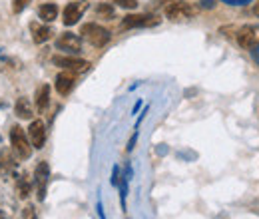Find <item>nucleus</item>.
<instances>
[{"instance_id": "obj_20", "label": "nucleus", "mask_w": 259, "mask_h": 219, "mask_svg": "<svg viewBox=\"0 0 259 219\" xmlns=\"http://www.w3.org/2000/svg\"><path fill=\"white\" fill-rule=\"evenodd\" d=\"M22 217L24 219H36V209H34V205H26V207L22 209Z\"/></svg>"}, {"instance_id": "obj_6", "label": "nucleus", "mask_w": 259, "mask_h": 219, "mask_svg": "<svg viewBox=\"0 0 259 219\" xmlns=\"http://www.w3.org/2000/svg\"><path fill=\"white\" fill-rule=\"evenodd\" d=\"M56 48L68 54H80L82 52V38L74 32H62L56 40Z\"/></svg>"}, {"instance_id": "obj_25", "label": "nucleus", "mask_w": 259, "mask_h": 219, "mask_svg": "<svg viewBox=\"0 0 259 219\" xmlns=\"http://www.w3.org/2000/svg\"><path fill=\"white\" fill-rule=\"evenodd\" d=\"M169 2H176V0H156L154 4H156V6H163V4H169Z\"/></svg>"}, {"instance_id": "obj_13", "label": "nucleus", "mask_w": 259, "mask_h": 219, "mask_svg": "<svg viewBox=\"0 0 259 219\" xmlns=\"http://www.w3.org/2000/svg\"><path fill=\"white\" fill-rule=\"evenodd\" d=\"M30 32H32V40L36 44H44L46 40L52 38V28L50 26H44V24H38V22H32L30 24Z\"/></svg>"}, {"instance_id": "obj_21", "label": "nucleus", "mask_w": 259, "mask_h": 219, "mask_svg": "<svg viewBox=\"0 0 259 219\" xmlns=\"http://www.w3.org/2000/svg\"><path fill=\"white\" fill-rule=\"evenodd\" d=\"M222 2H226L229 6H245V4H249L253 0H222Z\"/></svg>"}, {"instance_id": "obj_18", "label": "nucleus", "mask_w": 259, "mask_h": 219, "mask_svg": "<svg viewBox=\"0 0 259 219\" xmlns=\"http://www.w3.org/2000/svg\"><path fill=\"white\" fill-rule=\"evenodd\" d=\"M110 2H114V4H118L120 8H126V10L138 8V0H110Z\"/></svg>"}, {"instance_id": "obj_8", "label": "nucleus", "mask_w": 259, "mask_h": 219, "mask_svg": "<svg viewBox=\"0 0 259 219\" xmlns=\"http://www.w3.org/2000/svg\"><path fill=\"white\" fill-rule=\"evenodd\" d=\"M52 62L56 64V66H60V68H64V70L74 72V74H82V72L90 70V62L80 60V58H70V56H54V58H52Z\"/></svg>"}, {"instance_id": "obj_3", "label": "nucleus", "mask_w": 259, "mask_h": 219, "mask_svg": "<svg viewBox=\"0 0 259 219\" xmlns=\"http://www.w3.org/2000/svg\"><path fill=\"white\" fill-rule=\"evenodd\" d=\"M160 22L162 20L156 14H128L122 20V28L124 30H130V28H152V26H158Z\"/></svg>"}, {"instance_id": "obj_10", "label": "nucleus", "mask_w": 259, "mask_h": 219, "mask_svg": "<svg viewBox=\"0 0 259 219\" xmlns=\"http://www.w3.org/2000/svg\"><path fill=\"white\" fill-rule=\"evenodd\" d=\"M74 86H76V76H74V72H70V70L60 72V74L56 76V80H54V88H56V92L60 96H68L74 90Z\"/></svg>"}, {"instance_id": "obj_12", "label": "nucleus", "mask_w": 259, "mask_h": 219, "mask_svg": "<svg viewBox=\"0 0 259 219\" xmlns=\"http://www.w3.org/2000/svg\"><path fill=\"white\" fill-rule=\"evenodd\" d=\"M34 104H36L38 114H44L48 110V106H50V86L48 84H42V86L36 88V92H34Z\"/></svg>"}, {"instance_id": "obj_28", "label": "nucleus", "mask_w": 259, "mask_h": 219, "mask_svg": "<svg viewBox=\"0 0 259 219\" xmlns=\"http://www.w3.org/2000/svg\"><path fill=\"white\" fill-rule=\"evenodd\" d=\"M4 169H6V167H4V163H2V159H0V173H2Z\"/></svg>"}, {"instance_id": "obj_7", "label": "nucleus", "mask_w": 259, "mask_h": 219, "mask_svg": "<svg viewBox=\"0 0 259 219\" xmlns=\"http://www.w3.org/2000/svg\"><path fill=\"white\" fill-rule=\"evenodd\" d=\"M86 8H88V2L86 0H76V2L66 4L64 12H62V22H64L66 26H74L82 18V14L86 12Z\"/></svg>"}, {"instance_id": "obj_5", "label": "nucleus", "mask_w": 259, "mask_h": 219, "mask_svg": "<svg viewBox=\"0 0 259 219\" xmlns=\"http://www.w3.org/2000/svg\"><path fill=\"white\" fill-rule=\"evenodd\" d=\"M48 182H50V165H48V161H40L34 169V186H36L38 201H44Z\"/></svg>"}, {"instance_id": "obj_9", "label": "nucleus", "mask_w": 259, "mask_h": 219, "mask_svg": "<svg viewBox=\"0 0 259 219\" xmlns=\"http://www.w3.org/2000/svg\"><path fill=\"white\" fill-rule=\"evenodd\" d=\"M28 140L32 144V148L36 150H42L44 144H46V125L42 120H34L30 127H28Z\"/></svg>"}, {"instance_id": "obj_30", "label": "nucleus", "mask_w": 259, "mask_h": 219, "mask_svg": "<svg viewBox=\"0 0 259 219\" xmlns=\"http://www.w3.org/2000/svg\"><path fill=\"white\" fill-rule=\"evenodd\" d=\"M0 140H2V138H0Z\"/></svg>"}, {"instance_id": "obj_11", "label": "nucleus", "mask_w": 259, "mask_h": 219, "mask_svg": "<svg viewBox=\"0 0 259 219\" xmlns=\"http://www.w3.org/2000/svg\"><path fill=\"white\" fill-rule=\"evenodd\" d=\"M235 40L237 44L243 48V50H251L253 46H257V34H255V28L253 26H241L237 34H235Z\"/></svg>"}, {"instance_id": "obj_4", "label": "nucleus", "mask_w": 259, "mask_h": 219, "mask_svg": "<svg viewBox=\"0 0 259 219\" xmlns=\"http://www.w3.org/2000/svg\"><path fill=\"white\" fill-rule=\"evenodd\" d=\"M197 8L192 6L190 2H184V0H176V2H169L165 6V16L169 20H186V18H192L195 16Z\"/></svg>"}, {"instance_id": "obj_24", "label": "nucleus", "mask_w": 259, "mask_h": 219, "mask_svg": "<svg viewBox=\"0 0 259 219\" xmlns=\"http://www.w3.org/2000/svg\"><path fill=\"white\" fill-rule=\"evenodd\" d=\"M136 140H138V134H134V136H132V140H130V144H128V152H132V150H134Z\"/></svg>"}, {"instance_id": "obj_14", "label": "nucleus", "mask_w": 259, "mask_h": 219, "mask_svg": "<svg viewBox=\"0 0 259 219\" xmlns=\"http://www.w3.org/2000/svg\"><path fill=\"white\" fill-rule=\"evenodd\" d=\"M14 114L20 118V120H30L34 116L32 106L28 102V98H18L16 104H14Z\"/></svg>"}, {"instance_id": "obj_15", "label": "nucleus", "mask_w": 259, "mask_h": 219, "mask_svg": "<svg viewBox=\"0 0 259 219\" xmlns=\"http://www.w3.org/2000/svg\"><path fill=\"white\" fill-rule=\"evenodd\" d=\"M38 14L44 22H54L58 18V6L56 4H42L38 8Z\"/></svg>"}, {"instance_id": "obj_29", "label": "nucleus", "mask_w": 259, "mask_h": 219, "mask_svg": "<svg viewBox=\"0 0 259 219\" xmlns=\"http://www.w3.org/2000/svg\"><path fill=\"white\" fill-rule=\"evenodd\" d=\"M0 219H4V217H0Z\"/></svg>"}, {"instance_id": "obj_22", "label": "nucleus", "mask_w": 259, "mask_h": 219, "mask_svg": "<svg viewBox=\"0 0 259 219\" xmlns=\"http://www.w3.org/2000/svg\"><path fill=\"white\" fill-rule=\"evenodd\" d=\"M120 184V169L114 167V173H112V186H118Z\"/></svg>"}, {"instance_id": "obj_23", "label": "nucleus", "mask_w": 259, "mask_h": 219, "mask_svg": "<svg viewBox=\"0 0 259 219\" xmlns=\"http://www.w3.org/2000/svg\"><path fill=\"white\" fill-rule=\"evenodd\" d=\"M249 52H251V58H253V62L259 66V44H257V46H253Z\"/></svg>"}, {"instance_id": "obj_1", "label": "nucleus", "mask_w": 259, "mask_h": 219, "mask_svg": "<svg viewBox=\"0 0 259 219\" xmlns=\"http://www.w3.org/2000/svg\"><path fill=\"white\" fill-rule=\"evenodd\" d=\"M10 144H12V150L16 152V156L20 159H28L32 156V144H30L28 136L24 134V129L20 125H14L10 129Z\"/></svg>"}, {"instance_id": "obj_16", "label": "nucleus", "mask_w": 259, "mask_h": 219, "mask_svg": "<svg viewBox=\"0 0 259 219\" xmlns=\"http://www.w3.org/2000/svg\"><path fill=\"white\" fill-rule=\"evenodd\" d=\"M30 189H32V186H30V182H28V176H26V173H22V176L18 178V182H16L18 197H20V199H26V197L30 195Z\"/></svg>"}, {"instance_id": "obj_19", "label": "nucleus", "mask_w": 259, "mask_h": 219, "mask_svg": "<svg viewBox=\"0 0 259 219\" xmlns=\"http://www.w3.org/2000/svg\"><path fill=\"white\" fill-rule=\"evenodd\" d=\"M28 4H30V0H12V10H14L16 14H20Z\"/></svg>"}, {"instance_id": "obj_26", "label": "nucleus", "mask_w": 259, "mask_h": 219, "mask_svg": "<svg viewBox=\"0 0 259 219\" xmlns=\"http://www.w3.org/2000/svg\"><path fill=\"white\" fill-rule=\"evenodd\" d=\"M201 6H205V8H211V6H213V2H211V0H201Z\"/></svg>"}, {"instance_id": "obj_2", "label": "nucleus", "mask_w": 259, "mask_h": 219, "mask_svg": "<svg viewBox=\"0 0 259 219\" xmlns=\"http://www.w3.org/2000/svg\"><path fill=\"white\" fill-rule=\"evenodd\" d=\"M80 34H82L92 46H96V48H102V46H106V44L110 42V32L106 30L104 26L96 24V22H88V24H84L82 30H80Z\"/></svg>"}, {"instance_id": "obj_27", "label": "nucleus", "mask_w": 259, "mask_h": 219, "mask_svg": "<svg viewBox=\"0 0 259 219\" xmlns=\"http://www.w3.org/2000/svg\"><path fill=\"white\" fill-rule=\"evenodd\" d=\"M253 14H255V16L259 18V0L255 2V4H253Z\"/></svg>"}, {"instance_id": "obj_17", "label": "nucleus", "mask_w": 259, "mask_h": 219, "mask_svg": "<svg viewBox=\"0 0 259 219\" xmlns=\"http://www.w3.org/2000/svg\"><path fill=\"white\" fill-rule=\"evenodd\" d=\"M96 14L100 16V18H104V20H112V18H114V6L102 2V4H98L96 6Z\"/></svg>"}]
</instances>
